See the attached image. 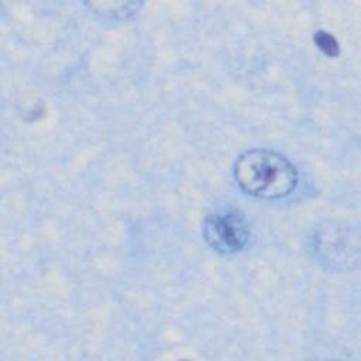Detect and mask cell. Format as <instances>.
Segmentation results:
<instances>
[{
    "mask_svg": "<svg viewBox=\"0 0 361 361\" xmlns=\"http://www.w3.org/2000/svg\"><path fill=\"white\" fill-rule=\"evenodd\" d=\"M250 224L237 210H217L204 217L202 235L216 252L231 255L240 252L250 240Z\"/></svg>",
    "mask_w": 361,
    "mask_h": 361,
    "instance_id": "cell-2",
    "label": "cell"
},
{
    "mask_svg": "<svg viewBox=\"0 0 361 361\" xmlns=\"http://www.w3.org/2000/svg\"><path fill=\"white\" fill-rule=\"evenodd\" d=\"M86 6L99 17L109 20H126L137 13L141 3H123V1H92Z\"/></svg>",
    "mask_w": 361,
    "mask_h": 361,
    "instance_id": "cell-3",
    "label": "cell"
},
{
    "mask_svg": "<svg viewBox=\"0 0 361 361\" xmlns=\"http://www.w3.org/2000/svg\"><path fill=\"white\" fill-rule=\"evenodd\" d=\"M313 41L316 44V47L329 58H336L340 54V47L338 42L336 41V38L326 31H316Z\"/></svg>",
    "mask_w": 361,
    "mask_h": 361,
    "instance_id": "cell-4",
    "label": "cell"
},
{
    "mask_svg": "<svg viewBox=\"0 0 361 361\" xmlns=\"http://www.w3.org/2000/svg\"><path fill=\"white\" fill-rule=\"evenodd\" d=\"M233 172L244 193L264 200L286 197L295 190L299 179L296 166L285 155L267 148L240 154Z\"/></svg>",
    "mask_w": 361,
    "mask_h": 361,
    "instance_id": "cell-1",
    "label": "cell"
}]
</instances>
